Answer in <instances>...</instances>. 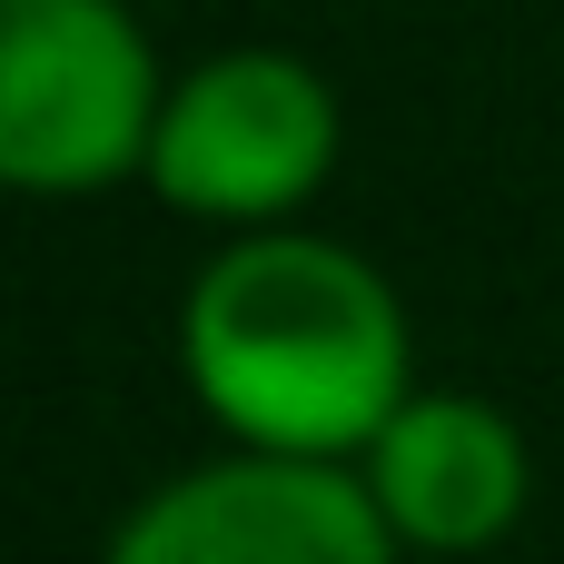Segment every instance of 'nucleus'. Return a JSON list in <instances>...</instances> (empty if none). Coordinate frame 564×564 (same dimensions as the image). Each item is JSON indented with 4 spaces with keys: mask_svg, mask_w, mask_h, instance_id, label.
I'll list each match as a JSON object with an SVG mask.
<instances>
[{
    "mask_svg": "<svg viewBox=\"0 0 564 564\" xmlns=\"http://www.w3.org/2000/svg\"><path fill=\"white\" fill-rule=\"evenodd\" d=\"M198 406L238 446L278 456H367V436L416 397L406 307L337 238H248L228 248L178 317Z\"/></svg>",
    "mask_w": 564,
    "mask_h": 564,
    "instance_id": "obj_1",
    "label": "nucleus"
},
{
    "mask_svg": "<svg viewBox=\"0 0 564 564\" xmlns=\"http://www.w3.org/2000/svg\"><path fill=\"white\" fill-rule=\"evenodd\" d=\"M525 436L486 397H406L367 436V496L387 506L397 545L476 555L525 516Z\"/></svg>",
    "mask_w": 564,
    "mask_h": 564,
    "instance_id": "obj_5",
    "label": "nucleus"
},
{
    "mask_svg": "<svg viewBox=\"0 0 564 564\" xmlns=\"http://www.w3.org/2000/svg\"><path fill=\"white\" fill-rule=\"evenodd\" d=\"M109 564H397V525L367 476H337V456L248 446L159 486L119 525Z\"/></svg>",
    "mask_w": 564,
    "mask_h": 564,
    "instance_id": "obj_4",
    "label": "nucleus"
},
{
    "mask_svg": "<svg viewBox=\"0 0 564 564\" xmlns=\"http://www.w3.org/2000/svg\"><path fill=\"white\" fill-rule=\"evenodd\" d=\"M159 59L119 0H0V188L89 198L149 169Z\"/></svg>",
    "mask_w": 564,
    "mask_h": 564,
    "instance_id": "obj_2",
    "label": "nucleus"
},
{
    "mask_svg": "<svg viewBox=\"0 0 564 564\" xmlns=\"http://www.w3.org/2000/svg\"><path fill=\"white\" fill-rule=\"evenodd\" d=\"M337 169V99L288 50L198 59L149 129V188L188 218H288Z\"/></svg>",
    "mask_w": 564,
    "mask_h": 564,
    "instance_id": "obj_3",
    "label": "nucleus"
}]
</instances>
